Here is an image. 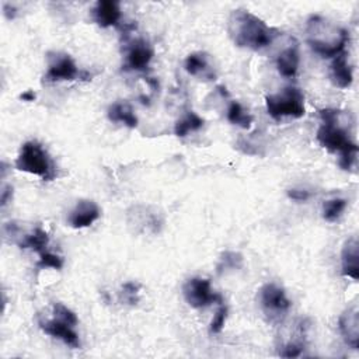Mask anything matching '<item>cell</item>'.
Returning a JSON list of instances; mask_svg holds the SVG:
<instances>
[{
  "instance_id": "6da1fadb",
  "label": "cell",
  "mask_w": 359,
  "mask_h": 359,
  "mask_svg": "<svg viewBox=\"0 0 359 359\" xmlns=\"http://www.w3.org/2000/svg\"><path fill=\"white\" fill-rule=\"evenodd\" d=\"M227 31L237 46L252 50L266 48L279 35L278 29L266 25L264 20L243 8L231 11L227 22Z\"/></svg>"
},
{
  "instance_id": "7a4b0ae2",
  "label": "cell",
  "mask_w": 359,
  "mask_h": 359,
  "mask_svg": "<svg viewBox=\"0 0 359 359\" xmlns=\"http://www.w3.org/2000/svg\"><path fill=\"white\" fill-rule=\"evenodd\" d=\"M320 118L323 123L317 129V140L318 143L330 151H338L339 156V167L342 170H349L358 154V146L355 142L349 139V135L344 128L338 125V116L341 111L332 108L320 109Z\"/></svg>"
},
{
  "instance_id": "3957f363",
  "label": "cell",
  "mask_w": 359,
  "mask_h": 359,
  "mask_svg": "<svg viewBox=\"0 0 359 359\" xmlns=\"http://www.w3.org/2000/svg\"><path fill=\"white\" fill-rule=\"evenodd\" d=\"M307 43L321 57H335L344 52L349 41V32L321 15L307 20Z\"/></svg>"
},
{
  "instance_id": "277c9868",
  "label": "cell",
  "mask_w": 359,
  "mask_h": 359,
  "mask_svg": "<svg viewBox=\"0 0 359 359\" xmlns=\"http://www.w3.org/2000/svg\"><path fill=\"white\" fill-rule=\"evenodd\" d=\"M15 168L36 177H41L43 181H50L56 177V170L55 164L45 150V147L36 142V140H29L25 142L20 153L15 158Z\"/></svg>"
},
{
  "instance_id": "5b68a950",
  "label": "cell",
  "mask_w": 359,
  "mask_h": 359,
  "mask_svg": "<svg viewBox=\"0 0 359 359\" xmlns=\"http://www.w3.org/2000/svg\"><path fill=\"white\" fill-rule=\"evenodd\" d=\"M265 107L273 119H282L286 116L302 118L306 114L304 95L297 87H286L279 94H271L265 97Z\"/></svg>"
},
{
  "instance_id": "8992f818",
  "label": "cell",
  "mask_w": 359,
  "mask_h": 359,
  "mask_svg": "<svg viewBox=\"0 0 359 359\" xmlns=\"http://www.w3.org/2000/svg\"><path fill=\"white\" fill-rule=\"evenodd\" d=\"M185 302L194 309H202L212 303H223V297L212 290L209 279L191 278L182 285Z\"/></svg>"
},
{
  "instance_id": "52a82bcc",
  "label": "cell",
  "mask_w": 359,
  "mask_h": 359,
  "mask_svg": "<svg viewBox=\"0 0 359 359\" xmlns=\"http://www.w3.org/2000/svg\"><path fill=\"white\" fill-rule=\"evenodd\" d=\"M80 77V72L74 60L66 53H55L49 57L48 72L45 74V81H70Z\"/></svg>"
},
{
  "instance_id": "ba28073f",
  "label": "cell",
  "mask_w": 359,
  "mask_h": 359,
  "mask_svg": "<svg viewBox=\"0 0 359 359\" xmlns=\"http://www.w3.org/2000/svg\"><path fill=\"white\" fill-rule=\"evenodd\" d=\"M259 303L265 313L271 316L285 314L292 304L285 290L275 283H265L259 289Z\"/></svg>"
},
{
  "instance_id": "9c48e42d",
  "label": "cell",
  "mask_w": 359,
  "mask_h": 359,
  "mask_svg": "<svg viewBox=\"0 0 359 359\" xmlns=\"http://www.w3.org/2000/svg\"><path fill=\"white\" fill-rule=\"evenodd\" d=\"M100 208L94 201L81 199L70 212L67 222L73 229H84L91 226L100 217Z\"/></svg>"
},
{
  "instance_id": "30bf717a",
  "label": "cell",
  "mask_w": 359,
  "mask_h": 359,
  "mask_svg": "<svg viewBox=\"0 0 359 359\" xmlns=\"http://www.w3.org/2000/svg\"><path fill=\"white\" fill-rule=\"evenodd\" d=\"M339 332L346 345L352 349L359 348V311L356 306L346 309L338 320Z\"/></svg>"
},
{
  "instance_id": "8fae6325",
  "label": "cell",
  "mask_w": 359,
  "mask_h": 359,
  "mask_svg": "<svg viewBox=\"0 0 359 359\" xmlns=\"http://www.w3.org/2000/svg\"><path fill=\"white\" fill-rule=\"evenodd\" d=\"M39 327L45 334L63 341L66 345H69L72 348L80 346V339H79L77 332L73 330V325H70L62 320H57V318L45 320V321L39 320Z\"/></svg>"
},
{
  "instance_id": "7c38bea8",
  "label": "cell",
  "mask_w": 359,
  "mask_h": 359,
  "mask_svg": "<svg viewBox=\"0 0 359 359\" xmlns=\"http://www.w3.org/2000/svg\"><path fill=\"white\" fill-rule=\"evenodd\" d=\"M93 20L101 28L116 25L121 20V7L115 0H98L91 10Z\"/></svg>"
},
{
  "instance_id": "4fadbf2b",
  "label": "cell",
  "mask_w": 359,
  "mask_h": 359,
  "mask_svg": "<svg viewBox=\"0 0 359 359\" xmlns=\"http://www.w3.org/2000/svg\"><path fill=\"white\" fill-rule=\"evenodd\" d=\"M341 269L342 275L353 280L359 279V243L356 237L345 241L341 251Z\"/></svg>"
},
{
  "instance_id": "5bb4252c",
  "label": "cell",
  "mask_w": 359,
  "mask_h": 359,
  "mask_svg": "<svg viewBox=\"0 0 359 359\" xmlns=\"http://www.w3.org/2000/svg\"><path fill=\"white\" fill-rule=\"evenodd\" d=\"M153 49L151 46L143 41H136L128 50L125 57V69L128 70H143L149 66L153 59Z\"/></svg>"
},
{
  "instance_id": "9a60e30c",
  "label": "cell",
  "mask_w": 359,
  "mask_h": 359,
  "mask_svg": "<svg viewBox=\"0 0 359 359\" xmlns=\"http://www.w3.org/2000/svg\"><path fill=\"white\" fill-rule=\"evenodd\" d=\"M276 69L283 77H294L299 70L300 63V55H299V46L297 42L293 39L286 48H283L275 59Z\"/></svg>"
},
{
  "instance_id": "2e32d148",
  "label": "cell",
  "mask_w": 359,
  "mask_h": 359,
  "mask_svg": "<svg viewBox=\"0 0 359 359\" xmlns=\"http://www.w3.org/2000/svg\"><path fill=\"white\" fill-rule=\"evenodd\" d=\"M184 67L188 74L202 77L203 80H215L216 77V73L209 63V56L205 52L189 53L184 62Z\"/></svg>"
},
{
  "instance_id": "e0dca14e",
  "label": "cell",
  "mask_w": 359,
  "mask_h": 359,
  "mask_svg": "<svg viewBox=\"0 0 359 359\" xmlns=\"http://www.w3.org/2000/svg\"><path fill=\"white\" fill-rule=\"evenodd\" d=\"M330 79L334 86L338 88H348L353 81V73L352 67L348 63V59L345 53H339L334 57L331 66H330Z\"/></svg>"
},
{
  "instance_id": "ac0fdd59",
  "label": "cell",
  "mask_w": 359,
  "mask_h": 359,
  "mask_svg": "<svg viewBox=\"0 0 359 359\" xmlns=\"http://www.w3.org/2000/svg\"><path fill=\"white\" fill-rule=\"evenodd\" d=\"M107 115L111 122H121L130 129H135L137 126V116L128 102L116 101L111 104Z\"/></svg>"
},
{
  "instance_id": "d6986e66",
  "label": "cell",
  "mask_w": 359,
  "mask_h": 359,
  "mask_svg": "<svg viewBox=\"0 0 359 359\" xmlns=\"http://www.w3.org/2000/svg\"><path fill=\"white\" fill-rule=\"evenodd\" d=\"M49 243V236L42 227H35L29 234L24 236V238L18 243L21 248H31L35 252L41 254L46 250V245Z\"/></svg>"
},
{
  "instance_id": "ffe728a7",
  "label": "cell",
  "mask_w": 359,
  "mask_h": 359,
  "mask_svg": "<svg viewBox=\"0 0 359 359\" xmlns=\"http://www.w3.org/2000/svg\"><path fill=\"white\" fill-rule=\"evenodd\" d=\"M203 126V119L194 111H188L182 118L175 122L174 133L178 137L187 136L189 132H195Z\"/></svg>"
},
{
  "instance_id": "44dd1931",
  "label": "cell",
  "mask_w": 359,
  "mask_h": 359,
  "mask_svg": "<svg viewBox=\"0 0 359 359\" xmlns=\"http://www.w3.org/2000/svg\"><path fill=\"white\" fill-rule=\"evenodd\" d=\"M244 258L237 251H224L222 252L217 264H216V273L223 275L229 271H236L243 268Z\"/></svg>"
},
{
  "instance_id": "7402d4cb",
  "label": "cell",
  "mask_w": 359,
  "mask_h": 359,
  "mask_svg": "<svg viewBox=\"0 0 359 359\" xmlns=\"http://www.w3.org/2000/svg\"><path fill=\"white\" fill-rule=\"evenodd\" d=\"M227 119L233 125H237L243 129H248L252 123V116L237 101L230 102V105L227 108Z\"/></svg>"
},
{
  "instance_id": "603a6c76",
  "label": "cell",
  "mask_w": 359,
  "mask_h": 359,
  "mask_svg": "<svg viewBox=\"0 0 359 359\" xmlns=\"http://www.w3.org/2000/svg\"><path fill=\"white\" fill-rule=\"evenodd\" d=\"M346 208V199L344 198H332L324 202L323 205V217L327 222H335L339 219L342 212Z\"/></svg>"
},
{
  "instance_id": "cb8c5ba5",
  "label": "cell",
  "mask_w": 359,
  "mask_h": 359,
  "mask_svg": "<svg viewBox=\"0 0 359 359\" xmlns=\"http://www.w3.org/2000/svg\"><path fill=\"white\" fill-rule=\"evenodd\" d=\"M38 268H53V269H62L63 266V258L49 252V251H42L39 254V261L36 262Z\"/></svg>"
},
{
  "instance_id": "d4e9b609",
  "label": "cell",
  "mask_w": 359,
  "mask_h": 359,
  "mask_svg": "<svg viewBox=\"0 0 359 359\" xmlns=\"http://www.w3.org/2000/svg\"><path fill=\"white\" fill-rule=\"evenodd\" d=\"M227 313H229V309L226 304L220 303L216 314L213 316L212 321H210V325H209V331L212 334H219L223 327H224V323H226V318H227Z\"/></svg>"
},
{
  "instance_id": "484cf974",
  "label": "cell",
  "mask_w": 359,
  "mask_h": 359,
  "mask_svg": "<svg viewBox=\"0 0 359 359\" xmlns=\"http://www.w3.org/2000/svg\"><path fill=\"white\" fill-rule=\"evenodd\" d=\"M53 313H55V317L57 320H62L70 325H76L77 324V316L74 314V311H72L69 307H66L65 304L62 303H53Z\"/></svg>"
},
{
  "instance_id": "4316f807",
  "label": "cell",
  "mask_w": 359,
  "mask_h": 359,
  "mask_svg": "<svg viewBox=\"0 0 359 359\" xmlns=\"http://www.w3.org/2000/svg\"><path fill=\"white\" fill-rule=\"evenodd\" d=\"M139 283L135 282H126L122 286V296H123V302L129 303L130 306L136 304L139 302Z\"/></svg>"
},
{
  "instance_id": "83f0119b",
  "label": "cell",
  "mask_w": 359,
  "mask_h": 359,
  "mask_svg": "<svg viewBox=\"0 0 359 359\" xmlns=\"http://www.w3.org/2000/svg\"><path fill=\"white\" fill-rule=\"evenodd\" d=\"M303 352V345L297 342H287L285 346H282L279 355L282 358H297Z\"/></svg>"
},
{
  "instance_id": "f1b7e54d",
  "label": "cell",
  "mask_w": 359,
  "mask_h": 359,
  "mask_svg": "<svg viewBox=\"0 0 359 359\" xmlns=\"http://www.w3.org/2000/svg\"><path fill=\"white\" fill-rule=\"evenodd\" d=\"M287 196L293 201H297V202H303V201H307L310 198V192L306 191V189H297V188H290L287 189Z\"/></svg>"
},
{
  "instance_id": "f546056e",
  "label": "cell",
  "mask_w": 359,
  "mask_h": 359,
  "mask_svg": "<svg viewBox=\"0 0 359 359\" xmlns=\"http://www.w3.org/2000/svg\"><path fill=\"white\" fill-rule=\"evenodd\" d=\"M11 195H13V188L8 187V185L4 187L3 191H1V206H4L7 203L8 198H11Z\"/></svg>"
},
{
  "instance_id": "4dcf8cb0",
  "label": "cell",
  "mask_w": 359,
  "mask_h": 359,
  "mask_svg": "<svg viewBox=\"0 0 359 359\" xmlns=\"http://www.w3.org/2000/svg\"><path fill=\"white\" fill-rule=\"evenodd\" d=\"M35 93L32 91V90H27V91H24L21 95H20V98L22 100V101H27V102H31V101H34L35 100Z\"/></svg>"
}]
</instances>
